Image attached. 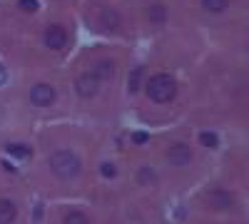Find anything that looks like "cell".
Returning <instances> with one entry per match:
<instances>
[{"mask_svg": "<svg viewBox=\"0 0 249 224\" xmlns=\"http://www.w3.org/2000/svg\"><path fill=\"white\" fill-rule=\"evenodd\" d=\"M147 97L152 100V103L157 105H164V103H172V100L177 97V83L175 77L167 75V72H157L147 80Z\"/></svg>", "mask_w": 249, "mask_h": 224, "instance_id": "6da1fadb", "label": "cell"}, {"mask_svg": "<svg viewBox=\"0 0 249 224\" xmlns=\"http://www.w3.org/2000/svg\"><path fill=\"white\" fill-rule=\"evenodd\" d=\"M50 170H53V174L60 177V179H72V177L80 174L82 162H80V157H77L75 152H70V150H57V152L50 155Z\"/></svg>", "mask_w": 249, "mask_h": 224, "instance_id": "7a4b0ae2", "label": "cell"}, {"mask_svg": "<svg viewBox=\"0 0 249 224\" xmlns=\"http://www.w3.org/2000/svg\"><path fill=\"white\" fill-rule=\"evenodd\" d=\"M30 103H33L35 107H48V105H53V103H55V90H53L50 85H45V83L33 85V90H30Z\"/></svg>", "mask_w": 249, "mask_h": 224, "instance_id": "3957f363", "label": "cell"}, {"mask_svg": "<svg viewBox=\"0 0 249 224\" xmlns=\"http://www.w3.org/2000/svg\"><path fill=\"white\" fill-rule=\"evenodd\" d=\"M45 45L50 48V50H65L68 48V30L62 28V25H50L48 30H45Z\"/></svg>", "mask_w": 249, "mask_h": 224, "instance_id": "277c9868", "label": "cell"}, {"mask_svg": "<svg viewBox=\"0 0 249 224\" xmlns=\"http://www.w3.org/2000/svg\"><path fill=\"white\" fill-rule=\"evenodd\" d=\"M97 90H100V80L95 77V72H85L75 80V92L80 97H92L97 95Z\"/></svg>", "mask_w": 249, "mask_h": 224, "instance_id": "5b68a950", "label": "cell"}, {"mask_svg": "<svg viewBox=\"0 0 249 224\" xmlns=\"http://www.w3.org/2000/svg\"><path fill=\"white\" fill-rule=\"evenodd\" d=\"M100 28L105 30V33H117L122 28V17L115 8H105L100 13Z\"/></svg>", "mask_w": 249, "mask_h": 224, "instance_id": "8992f818", "label": "cell"}, {"mask_svg": "<svg viewBox=\"0 0 249 224\" xmlns=\"http://www.w3.org/2000/svg\"><path fill=\"white\" fill-rule=\"evenodd\" d=\"M167 157H170V162H172L175 167H184V165H190L192 152H190V147H187V145H172L170 152H167Z\"/></svg>", "mask_w": 249, "mask_h": 224, "instance_id": "52a82bcc", "label": "cell"}, {"mask_svg": "<svg viewBox=\"0 0 249 224\" xmlns=\"http://www.w3.org/2000/svg\"><path fill=\"white\" fill-rule=\"evenodd\" d=\"M232 194L227 192V190H212L210 192V205L214 207V209H230L232 207Z\"/></svg>", "mask_w": 249, "mask_h": 224, "instance_id": "ba28073f", "label": "cell"}, {"mask_svg": "<svg viewBox=\"0 0 249 224\" xmlns=\"http://www.w3.org/2000/svg\"><path fill=\"white\" fill-rule=\"evenodd\" d=\"M18 217V209L10 199H0V224H10Z\"/></svg>", "mask_w": 249, "mask_h": 224, "instance_id": "9c48e42d", "label": "cell"}, {"mask_svg": "<svg viewBox=\"0 0 249 224\" xmlns=\"http://www.w3.org/2000/svg\"><path fill=\"white\" fill-rule=\"evenodd\" d=\"M95 77L97 80H107V77H112L115 75V63H112V60H100V63L95 65Z\"/></svg>", "mask_w": 249, "mask_h": 224, "instance_id": "30bf717a", "label": "cell"}, {"mask_svg": "<svg viewBox=\"0 0 249 224\" xmlns=\"http://www.w3.org/2000/svg\"><path fill=\"white\" fill-rule=\"evenodd\" d=\"M5 152L10 157H18V159H28L30 157V147L28 145H15V142H10V145L5 147Z\"/></svg>", "mask_w": 249, "mask_h": 224, "instance_id": "8fae6325", "label": "cell"}, {"mask_svg": "<svg viewBox=\"0 0 249 224\" xmlns=\"http://www.w3.org/2000/svg\"><path fill=\"white\" fill-rule=\"evenodd\" d=\"M227 5H230V0H202V8L207 13H224Z\"/></svg>", "mask_w": 249, "mask_h": 224, "instance_id": "7c38bea8", "label": "cell"}, {"mask_svg": "<svg viewBox=\"0 0 249 224\" xmlns=\"http://www.w3.org/2000/svg\"><path fill=\"white\" fill-rule=\"evenodd\" d=\"M199 145H204L207 150H214L219 145V137L214 132H210V130H204V132H199Z\"/></svg>", "mask_w": 249, "mask_h": 224, "instance_id": "4fadbf2b", "label": "cell"}, {"mask_svg": "<svg viewBox=\"0 0 249 224\" xmlns=\"http://www.w3.org/2000/svg\"><path fill=\"white\" fill-rule=\"evenodd\" d=\"M164 17H167V10H164L162 5H152L150 8V20L157 25V23H164Z\"/></svg>", "mask_w": 249, "mask_h": 224, "instance_id": "5bb4252c", "label": "cell"}, {"mask_svg": "<svg viewBox=\"0 0 249 224\" xmlns=\"http://www.w3.org/2000/svg\"><path fill=\"white\" fill-rule=\"evenodd\" d=\"M142 75H144V70H142V68H135V70H132V75H130V92H137V90H140Z\"/></svg>", "mask_w": 249, "mask_h": 224, "instance_id": "9a60e30c", "label": "cell"}, {"mask_svg": "<svg viewBox=\"0 0 249 224\" xmlns=\"http://www.w3.org/2000/svg\"><path fill=\"white\" fill-rule=\"evenodd\" d=\"M152 179H155V172H152L150 167H142V170L137 172V182H140V185H150Z\"/></svg>", "mask_w": 249, "mask_h": 224, "instance_id": "2e32d148", "label": "cell"}, {"mask_svg": "<svg viewBox=\"0 0 249 224\" xmlns=\"http://www.w3.org/2000/svg\"><path fill=\"white\" fill-rule=\"evenodd\" d=\"M65 224H90V222H88V217L82 214V212H70L65 217Z\"/></svg>", "mask_w": 249, "mask_h": 224, "instance_id": "e0dca14e", "label": "cell"}, {"mask_svg": "<svg viewBox=\"0 0 249 224\" xmlns=\"http://www.w3.org/2000/svg\"><path fill=\"white\" fill-rule=\"evenodd\" d=\"M100 174L107 177V179H112V177H117V167L112 165V162H105V165L100 167Z\"/></svg>", "mask_w": 249, "mask_h": 224, "instance_id": "ac0fdd59", "label": "cell"}, {"mask_svg": "<svg viewBox=\"0 0 249 224\" xmlns=\"http://www.w3.org/2000/svg\"><path fill=\"white\" fill-rule=\"evenodd\" d=\"M18 8L25 10V13H35L40 5H37V0H18Z\"/></svg>", "mask_w": 249, "mask_h": 224, "instance_id": "d6986e66", "label": "cell"}, {"mask_svg": "<svg viewBox=\"0 0 249 224\" xmlns=\"http://www.w3.org/2000/svg\"><path fill=\"white\" fill-rule=\"evenodd\" d=\"M132 142H137V145L147 142V132H135V135H132Z\"/></svg>", "mask_w": 249, "mask_h": 224, "instance_id": "ffe728a7", "label": "cell"}, {"mask_svg": "<svg viewBox=\"0 0 249 224\" xmlns=\"http://www.w3.org/2000/svg\"><path fill=\"white\" fill-rule=\"evenodd\" d=\"M5 77H8V72H5V68H3V65H0V85L5 83Z\"/></svg>", "mask_w": 249, "mask_h": 224, "instance_id": "44dd1931", "label": "cell"}]
</instances>
